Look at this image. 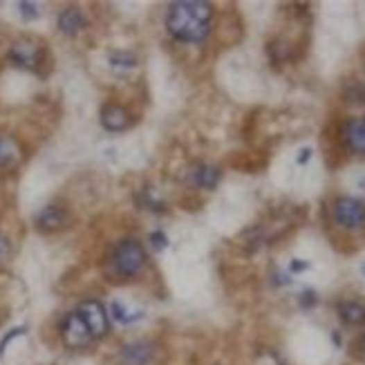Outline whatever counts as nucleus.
<instances>
[{
	"instance_id": "obj_22",
	"label": "nucleus",
	"mask_w": 365,
	"mask_h": 365,
	"mask_svg": "<svg viewBox=\"0 0 365 365\" xmlns=\"http://www.w3.org/2000/svg\"><path fill=\"white\" fill-rule=\"evenodd\" d=\"M309 155H312V151L307 148V151H303V153H300V160H298V162H300V164H303V162H307V160H309Z\"/></svg>"
},
{
	"instance_id": "obj_10",
	"label": "nucleus",
	"mask_w": 365,
	"mask_h": 365,
	"mask_svg": "<svg viewBox=\"0 0 365 365\" xmlns=\"http://www.w3.org/2000/svg\"><path fill=\"white\" fill-rule=\"evenodd\" d=\"M189 177H191L193 184L202 186V189H215L220 182V171L209 164H197L191 169Z\"/></svg>"
},
{
	"instance_id": "obj_12",
	"label": "nucleus",
	"mask_w": 365,
	"mask_h": 365,
	"mask_svg": "<svg viewBox=\"0 0 365 365\" xmlns=\"http://www.w3.org/2000/svg\"><path fill=\"white\" fill-rule=\"evenodd\" d=\"M345 142L354 153H365V119H352L345 126Z\"/></svg>"
},
{
	"instance_id": "obj_5",
	"label": "nucleus",
	"mask_w": 365,
	"mask_h": 365,
	"mask_svg": "<svg viewBox=\"0 0 365 365\" xmlns=\"http://www.w3.org/2000/svg\"><path fill=\"white\" fill-rule=\"evenodd\" d=\"M334 220L345 229H357L365 224V206L352 197H341L334 202Z\"/></svg>"
},
{
	"instance_id": "obj_7",
	"label": "nucleus",
	"mask_w": 365,
	"mask_h": 365,
	"mask_svg": "<svg viewBox=\"0 0 365 365\" xmlns=\"http://www.w3.org/2000/svg\"><path fill=\"white\" fill-rule=\"evenodd\" d=\"M130 114H128L126 108L117 105V103H108L101 108V126L105 130H112V133H119L126 130L130 126Z\"/></svg>"
},
{
	"instance_id": "obj_19",
	"label": "nucleus",
	"mask_w": 365,
	"mask_h": 365,
	"mask_svg": "<svg viewBox=\"0 0 365 365\" xmlns=\"http://www.w3.org/2000/svg\"><path fill=\"white\" fill-rule=\"evenodd\" d=\"M151 240H153V244L157 246V249H164V246L169 244V242H166V238H164L162 233H153V235H151Z\"/></svg>"
},
{
	"instance_id": "obj_3",
	"label": "nucleus",
	"mask_w": 365,
	"mask_h": 365,
	"mask_svg": "<svg viewBox=\"0 0 365 365\" xmlns=\"http://www.w3.org/2000/svg\"><path fill=\"white\" fill-rule=\"evenodd\" d=\"M61 339L63 343L67 345L70 350H83L87 348L94 339L90 330H87V325L83 323V319L78 316V314H67L63 319V325H61Z\"/></svg>"
},
{
	"instance_id": "obj_14",
	"label": "nucleus",
	"mask_w": 365,
	"mask_h": 365,
	"mask_svg": "<svg viewBox=\"0 0 365 365\" xmlns=\"http://www.w3.org/2000/svg\"><path fill=\"white\" fill-rule=\"evenodd\" d=\"M110 316L119 323V325H130L135 321H139L142 319V314L133 309V307H128V305L124 300H114L110 305Z\"/></svg>"
},
{
	"instance_id": "obj_17",
	"label": "nucleus",
	"mask_w": 365,
	"mask_h": 365,
	"mask_svg": "<svg viewBox=\"0 0 365 365\" xmlns=\"http://www.w3.org/2000/svg\"><path fill=\"white\" fill-rule=\"evenodd\" d=\"M18 9H21V16L25 18V21H36V18L41 16L38 5H34V3H18Z\"/></svg>"
},
{
	"instance_id": "obj_16",
	"label": "nucleus",
	"mask_w": 365,
	"mask_h": 365,
	"mask_svg": "<svg viewBox=\"0 0 365 365\" xmlns=\"http://www.w3.org/2000/svg\"><path fill=\"white\" fill-rule=\"evenodd\" d=\"M110 65L112 67H121V70H133L137 65V56L133 52H112L110 54Z\"/></svg>"
},
{
	"instance_id": "obj_2",
	"label": "nucleus",
	"mask_w": 365,
	"mask_h": 365,
	"mask_svg": "<svg viewBox=\"0 0 365 365\" xmlns=\"http://www.w3.org/2000/svg\"><path fill=\"white\" fill-rule=\"evenodd\" d=\"M146 264V251L137 240H124L114 249V269L126 278L137 275Z\"/></svg>"
},
{
	"instance_id": "obj_23",
	"label": "nucleus",
	"mask_w": 365,
	"mask_h": 365,
	"mask_svg": "<svg viewBox=\"0 0 365 365\" xmlns=\"http://www.w3.org/2000/svg\"><path fill=\"white\" fill-rule=\"evenodd\" d=\"M361 352H363V354H365V337H363V339H361Z\"/></svg>"
},
{
	"instance_id": "obj_18",
	"label": "nucleus",
	"mask_w": 365,
	"mask_h": 365,
	"mask_svg": "<svg viewBox=\"0 0 365 365\" xmlns=\"http://www.w3.org/2000/svg\"><path fill=\"white\" fill-rule=\"evenodd\" d=\"M25 332V328H16V330H12V332H9L7 334V337L3 339V341H0V354H3L5 352V348H7V345H9V341H14L16 337H21V334Z\"/></svg>"
},
{
	"instance_id": "obj_13",
	"label": "nucleus",
	"mask_w": 365,
	"mask_h": 365,
	"mask_svg": "<svg viewBox=\"0 0 365 365\" xmlns=\"http://www.w3.org/2000/svg\"><path fill=\"white\" fill-rule=\"evenodd\" d=\"M339 316L348 325H363L365 323V307L357 300H345L339 305Z\"/></svg>"
},
{
	"instance_id": "obj_9",
	"label": "nucleus",
	"mask_w": 365,
	"mask_h": 365,
	"mask_svg": "<svg viewBox=\"0 0 365 365\" xmlns=\"http://www.w3.org/2000/svg\"><path fill=\"white\" fill-rule=\"evenodd\" d=\"M67 222V213L58 206H45V209L36 215V226L41 231H58Z\"/></svg>"
},
{
	"instance_id": "obj_11",
	"label": "nucleus",
	"mask_w": 365,
	"mask_h": 365,
	"mask_svg": "<svg viewBox=\"0 0 365 365\" xmlns=\"http://www.w3.org/2000/svg\"><path fill=\"white\" fill-rule=\"evenodd\" d=\"M85 27V16L78 12V9L70 7V9H63L61 16H58V29L67 36H74L78 34L81 29Z\"/></svg>"
},
{
	"instance_id": "obj_4",
	"label": "nucleus",
	"mask_w": 365,
	"mask_h": 365,
	"mask_svg": "<svg viewBox=\"0 0 365 365\" xmlns=\"http://www.w3.org/2000/svg\"><path fill=\"white\" fill-rule=\"evenodd\" d=\"M76 314L87 325V330H90L92 339H101V337H105V334H108V314H105L101 303L83 300L81 305H78Z\"/></svg>"
},
{
	"instance_id": "obj_15",
	"label": "nucleus",
	"mask_w": 365,
	"mask_h": 365,
	"mask_svg": "<svg viewBox=\"0 0 365 365\" xmlns=\"http://www.w3.org/2000/svg\"><path fill=\"white\" fill-rule=\"evenodd\" d=\"M18 157H21V151H18L16 142L9 139V137H0V169L16 164Z\"/></svg>"
},
{
	"instance_id": "obj_8",
	"label": "nucleus",
	"mask_w": 365,
	"mask_h": 365,
	"mask_svg": "<svg viewBox=\"0 0 365 365\" xmlns=\"http://www.w3.org/2000/svg\"><path fill=\"white\" fill-rule=\"evenodd\" d=\"M151 359H153V345L146 341L128 343L121 350V361L126 365H146Z\"/></svg>"
},
{
	"instance_id": "obj_21",
	"label": "nucleus",
	"mask_w": 365,
	"mask_h": 365,
	"mask_svg": "<svg viewBox=\"0 0 365 365\" xmlns=\"http://www.w3.org/2000/svg\"><path fill=\"white\" fill-rule=\"evenodd\" d=\"M291 269H294V271H303V269H307V262H303V260H294V262H291Z\"/></svg>"
},
{
	"instance_id": "obj_1",
	"label": "nucleus",
	"mask_w": 365,
	"mask_h": 365,
	"mask_svg": "<svg viewBox=\"0 0 365 365\" xmlns=\"http://www.w3.org/2000/svg\"><path fill=\"white\" fill-rule=\"evenodd\" d=\"M213 7L202 0H180L169 7L166 29L182 43H200L211 32Z\"/></svg>"
},
{
	"instance_id": "obj_20",
	"label": "nucleus",
	"mask_w": 365,
	"mask_h": 365,
	"mask_svg": "<svg viewBox=\"0 0 365 365\" xmlns=\"http://www.w3.org/2000/svg\"><path fill=\"white\" fill-rule=\"evenodd\" d=\"M7 253H9V240L5 235H0V260H3Z\"/></svg>"
},
{
	"instance_id": "obj_6",
	"label": "nucleus",
	"mask_w": 365,
	"mask_h": 365,
	"mask_svg": "<svg viewBox=\"0 0 365 365\" xmlns=\"http://www.w3.org/2000/svg\"><path fill=\"white\" fill-rule=\"evenodd\" d=\"M9 58H12L16 65L34 70L38 65V58H41V49H38V45L32 41H18L14 43L12 49H9Z\"/></svg>"
}]
</instances>
